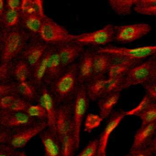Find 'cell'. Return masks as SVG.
I'll return each mask as SVG.
<instances>
[{"label": "cell", "instance_id": "47", "mask_svg": "<svg viewBox=\"0 0 156 156\" xmlns=\"http://www.w3.org/2000/svg\"><path fill=\"white\" fill-rule=\"evenodd\" d=\"M149 149H150V151L152 152V154L154 155H156V133L154 137V139H153V141H152V143H151V144L149 145Z\"/></svg>", "mask_w": 156, "mask_h": 156}, {"label": "cell", "instance_id": "24", "mask_svg": "<svg viewBox=\"0 0 156 156\" xmlns=\"http://www.w3.org/2000/svg\"><path fill=\"white\" fill-rule=\"evenodd\" d=\"M45 16H41L38 14H21L20 27L33 35H39Z\"/></svg>", "mask_w": 156, "mask_h": 156}, {"label": "cell", "instance_id": "46", "mask_svg": "<svg viewBox=\"0 0 156 156\" xmlns=\"http://www.w3.org/2000/svg\"><path fill=\"white\" fill-rule=\"evenodd\" d=\"M21 0H6V6L12 9H18L20 6Z\"/></svg>", "mask_w": 156, "mask_h": 156}, {"label": "cell", "instance_id": "48", "mask_svg": "<svg viewBox=\"0 0 156 156\" xmlns=\"http://www.w3.org/2000/svg\"><path fill=\"white\" fill-rule=\"evenodd\" d=\"M150 82H152V83H156V59L155 62H154V68H153V70H152V75H151ZM150 82H149V83H150Z\"/></svg>", "mask_w": 156, "mask_h": 156}, {"label": "cell", "instance_id": "42", "mask_svg": "<svg viewBox=\"0 0 156 156\" xmlns=\"http://www.w3.org/2000/svg\"><path fill=\"white\" fill-rule=\"evenodd\" d=\"M125 156H154V154L150 151L149 147H147V148H143V149L131 150V152Z\"/></svg>", "mask_w": 156, "mask_h": 156}, {"label": "cell", "instance_id": "10", "mask_svg": "<svg viewBox=\"0 0 156 156\" xmlns=\"http://www.w3.org/2000/svg\"><path fill=\"white\" fill-rule=\"evenodd\" d=\"M152 31V27L149 24L140 23L116 27L115 39L118 42L130 43L138 40Z\"/></svg>", "mask_w": 156, "mask_h": 156}, {"label": "cell", "instance_id": "9", "mask_svg": "<svg viewBox=\"0 0 156 156\" xmlns=\"http://www.w3.org/2000/svg\"><path fill=\"white\" fill-rule=\"evenodd\" d=\"M97 52L106 53L112 56H122L138 60H143L153 55H156V45L143 46L136 48H118V47H103L99 48Z\"/></svg>", "mask_w": 156, "mask_h": 156}, {"label": "cell", "instance_id": "33", "mask_svg": "<svg viewBox=\"0 0 156 156\" xmlns=\"http://www.w3.org/2000/svg\"><path fill=\"white\" fill-rule=\"evenodd\" d=\"M124 79H125V76L111 77V78L108 77L106 95L113 93V92H117V91H121L122 90V85L124 82Z\"/></svg>", "mask_w": 156, "mask_h": 156}, {"label": "cell", "instance_id": "32", "mask_svg": "<svg viewBox=\"0 0 156 156\" xmlns=\"http://www.w3.org/2000/svg\"><path fill=\"white\" fill-rule=\"evenodd\" d=\"M31 118L39 121H46L47 122V113L45 109L42 107L41 104H29L26 112Z\"/></svg>", "mask_w": 156, "mask_h": 156}, {"label": "cell", "instance_id": "21", "mask_svg": "<svg viewBox=\"0 0 156 156\" xmlns=\"http://www.w3.org/2000/svg\"><path fill=\"white\" fill-rule=\"evenodd\" d=\"M51 49H52V47H49V48L45 52L42 58L31 69V76H30L29 80L37 88H40L44 84V79H45V76H46L48 64H49L50 57H51Z\"/></svg>", "mask_w": 156, "mask_h": 156}, {"label": "cell", "instance_id": "23", "mask_svg": "<svg viewBox=\"0 0 156 156\" xmlns=\"http://www.w3.org/2000/svg\"><path fill=\"white\" fill-rule=\"evenodd\" d=\"M21 13L18 9H12L6 6V9L0 17V27L3 31H8L20 27Z\"/></svg>", "mask_w": 156, "mask_h": 156}, {"label": "cell", "instance_id": "1", "mask_svg": "<svg viewBox=\"0 0 156 156\" xmlns=\"http://www.w3.org/2000/svg\"><path fill=\"white\" fill-rule=\"evenodd\" d=\"M55 131L60 141L62 155L74 156L76 152L73 123L72 101L63 103L57 107Z\"/></svg>", "mask_w": 156, "mask_h": 156}, {"label": "cell", "instance_id": "7", "mask_svg": "<svg viewBox=\"0 0 156 156\" xmlns=\"http://www.w3.org/2000/svg\"><path fill=\"white\" fill-rule=\"evenodd\" d=\"M116 27L111 24L92 32L75 35L74 42L86 46H106L115 39Z\"/></svg>", "mask_w": 156, "mask_h": 156}, {"label": "cell", "instance_id": "29", "mask_svg": "<svg viewBox=\"0 0 156 156\" xmlns=\"http://www.w3.org/2000/svg\"><path fill=\"white\" fill-rule=\"evenodd\" d=\"M111 9L120 16H128L141 0H108Z\"/></svg>", "mask_w": 156, "mask_h": 156}, {"label": "cell", "instance_id": "22", "mask_svg": "<svg viewBox=\"0 0 156 156\" xmlns=\"http://www.w3.org/2000/svg\"><path fill=\"white\" fill-rule=\"evenodd\" d=\"M108 78L105 76L94 77L86 84L87 95L90 101H99L106 95Z\"/></svg>", "mask_w": 156, "mask_h": 156}, {"label": "cell", "instance_id": "43", "mask_svg": "<svg viewBox=\"0 0 156 156\" xmlns=\"http://www.w3.org/2000/svg\"><path fill=\"white\" fill-rule=\"evenodd\" d=\"M16 152L17 151L7 144H0V156H15Z\"/></svg>", "mask_w": 156, "mask_h": 156}, {"label": "cell", "instance_id": "34", "mask_svg": "<svg viewBox=\"0 0 156 156\" xmlns=\"http://www.w3.org/2000/svg\"><path fill=\"white\" fill-rule=\"evenodd\" d=\"M153 101L151 100V98L146 94L144 95V97L142 99V101L132 109L129 110V111H126L125 114L126 116H139L140 113H142L144 109L152 102Z\"/></svg>", "mask_w": 156, "mask_h": 156}, {"label": "cell", "instance_id": "2", "mask_svg": "<svg viewBox=\"0 0 156 156\" xmlns=\"http://www.w3.org/2000/svg\"><path fill=\"white\" fill-rule=\"evenodd\" d=\"M78 82V64H72L67 67L63 74L49 85L57 106L72 101L74 98Z\"/></svg>", "mask_w": 156, "mask_h": 156}, {"label": "cell", "instance_id": "25", "mask_svg": "<svg viewBox=\"0 0 156 156\" xmlns=\"http://www.w3.org/2000/svg\"><path fill=\"white\" fill-rule=\"evenodd\" d=\"M120 98V91H117L108 94L98 101L100 115L104 119H108L111 116L113 109L119 102Z\"/></svg>", "mask_w": 156, "mask_h": 156}, {"label": "cell", "instance_id": "17", "mask_svg": "<svg viewBox=\"0 0 156 156\" xmlns=\"http://www.w3.org/2000/svg\"><path fill=\"white\" fill-rule=\"evenodd\" d=\"M40 136L44 148L45 156H63L60 141L54 128L48 127L40 134Z\"/></svg>", "mask_w": 156, "mask_h": 156}, {"label": "cell", "instance_id": "53", "mask_svg": "<svg viewBox=\"0 0 156 156\" xmlns=\"http://www.w3.org/2000/svg\"><path fill=\"white\" fill-rule=\"evenodd\" d=\"M154 156H156V155H154Z\"/></svg>", "mask_w": 156, "mask_h": 156}, {"label": "cell", "instance_id": "49", "mask_svg": "<svg viewBox=\"0 0 156 156\" xmlns=\"http://www.w3.org/2000/svg\"><path fill=\"white\" fill-rule=\"evenodd\" d=\"M6 9V0H0V17Z\"/></svg>", "mask_w": 156, "mask_h": 156}, {"label": "cell", "instance_id": "52", "mask_svg": "<svg viewBox=\"0 0 156 156\" xmlns=\"http://www.w3.org/2000/svg\"><path fill=\"white\" fill-rule=\"evenodd\" d=\"M1 113H2V110H0V115H1Z\"/></svg>", "mask_w": 156, "mask_h": 156}, {"label": "cell", "instance_id": "16", "mask_svg": "<svg viewBox=\"0 0 156 156\" xmlns=\"http://www.w3.org/2000/svg\"><path fill=\"white\" fill-rule=\"evenodd\" d=\"M112 57H113V59L108 71V78L126 76L128 71L134 66L140 64V61H141L135 58L122 57V56H112Z\"/></svg>", "mask_w": 156, "mask_h": 156}, {"label": "cell", "instance_id": "6", "mask_svg": "<svg viewBox=\"0 0 156 156\" xmlns=\"http://www.w3.org/2000/svg\"><path fill=\"white\" fill-rule=\"evenodd\" d=\"M48 127L46 121H37L29 126L13 131L6 144L17 151L24 148L34 137L40 135Z\"/></svg>", "mask_w": 156, "mask_h": 156}, {"label": "cell", "instance_id": "27", "mask_svg": "<svg viewBox=\"0 0 156 156\" xmlns=\"http://www.w3.org/2000/svg\"><path fill=\"white\" fill-rule=\"evenodd\" d=\"M113 57L109 54L96 52L94 56V77L105 76L112 62Z\"/></svg>", "mask_w": 156, "mask_h": 156}, {"label": "cell", "instance_id": "38", "mask_svg": "<svg viewBox=\"0 0 156 156\" xmlns=\"http://www.w3.org/2000/svg\"><path fill=\"white\" fill-rule=\"evenodd\" d=\"M10 64L0 65V83L12 81L11 65Z\"/></svg>", "mask_w": 156, "mask_h": 156}, {"label": "cell", "instance_id": "12", "mask_svg": "<svg viewBox=\"0 0 156 156\" xmlns=\"http://www.w3.org/2000/svg\"><path fill=\"white\" fill-rule=\"evenodd\" d=\"M126 111H118L111 114L108 118V121L104 127L98 141V148H97V156H107L108 154V144L110 138V135L114 133V131L119 127L122 120L126 117Z\"/></svg>", "mask_w": 156, "mask_h": 156}, {"label": "cell", "instance_id": "3", "mask_svg": "<svg viewBox=\"0 0 156 156\" xmlns=\"http://www.w3.org/2000/svg\"><path fill=\"white\" fill-rule=\"evenodd\" d=\"M27 40L28 34L24 29H20L18 27L4 31L0 65L10 64L17 57L21 55L27 46Z\"/></svg>", "mask_w": 156, "mask_h": 156}, {"label": "cell", "instance_id": "30", "mask_svg": "<svg viewBox=\"0 0 156 156\" xmlns=\"http://www.w3.org/2000/svg\"><path fill=\"white\" fill-rule=\"evenodd\" d=\"M138 117H140L142 121L141 125H146L156 122V102L152 101L144 109V111L142 113H140Z\"/></svg>", "mask_w": 156, "mask_h": 156}, {"label": "cell", "instance_id": "8", "mask_svg": "<svg viewBox=\"0 0 156 156\" xmlns=\"http://www.w3.org/2000/svg\"><path fill=\"white\" fill-rule=\"evenodd\" d=\"M154 62L155 58H151L131 68L125 76L122 90L140 84L149 83Z\"/></svg>", "mask_w": 156, "mask_h": 156}, {"label": "cell", "instance_id": "20", "mask_svg": "<svg viewBox=\"0 0 156 156\" xmlns=\"http://www.w3.org/2000/svg\"><path fill=\"white\" fill-rule=\"evenodd\" d=\"M64 68L62 64L60 55L57 51L56 47H52L51 54L50 57L48 69L46 72V76L44 79V84L50 85L51 82H53L55 80H57L64 71Z\"/></svg>", "mask_w": 156, "mask_h": 156}, {"label": "cell", "instance_id": "37", "mask_svg": "<svg viewBox=\"0 0 156 156\" xmlns=\"http://www.w3.org/2000/svg\"><path fill=\"white\" fill-rule=\"evenodd\" d=\"M134 11L141 15L145 16H156V4L154 5H136L134 6Z\"/></svg>", "mask_w": 156, "mask_h": 156}, {"label": "cell", "instance_id": "28", "mask_svg": "<svg viewBox=\"0 0 156 156\" xmlns=\"http://www.w3.org/2000/svg\"><path fill=\"white\" fill-rule=\"evenodd\" d=\"M37 87L30 81H22V82H17V93L21 98L25 99L29 102L34 101L38 97V90Z\"/></svg>", "mask_w": 156, "mask_h": 156}, {"label": "cell", "instance_id": "5", "mask_svg": "<svg viewBox=\"0 0 156 156\" xmlns=\"http://www.w3.org/2000/svg\"><path fill=\"white\" fill-rule=\"evenodd\" d=\"M38 36L41 41L54 45L74 42L75 38V35L71 34L65 27L47 16L43 20Z\"/></svg>", "mask_w": 156, "mask_h": 156}, {"label": "cell", "instance_id": "26", "mask_svg": "<svg viewBox=\"0 0 156 156\" xmlns=\"http://www.w3.org/2000/svg\"><path fill=\"white\" fill-rule=\"evenodd\" d=\"M11 75L16 82L27 81L30 79L31 69L23 58H20L11 66Z\"/></svg>", "mask_w": 156, "mask_h": 156}, {"label": "cell", "instance_id": "51", "mask_svg": "<svg viewBox=\"0 0 156 156\" xmlns=\"http://www.w3.org/2000/svg\"><path fill=\"white\" fill-rule=\"evenodd\" d=\"M15 156H27V154L23 151H17L15 154Z\"/></svg>", "mask_w": 156, "mask_h": 156}, {"label": "cell", "instance_id": "14", "mask_svg": "<svg viewBox=\"0 0 156 156\" xmlns=\"http://www.w3.org/2000/svg\"><path fill=\"white\" fill-rule=\"evenodd\" d=\"M57 51L60 55L62 64L64 69L74 64V62L84 53L83 45L76 42L63 43L56 46Z\"/></svg>", "mask_w": 156, "mask_h": 156}, {"label": "cell", "instance_id": "19", "mask_svg": "<svg viewBox=\"0 0 156 156\" xmlns=\"http://www.w3.org/2000/svg\"><path fill=\"white\" fill-rule=\"evenodd\" d=\"M94 56L91 51H84L78 64V82L86 84L94 78Z\"/></svg>", "mask_w": 156, "mask_h": 156}, {"label": "cell", "instance_id": "45", "mask_svg": "<svg viewBox=\"0 0 156 156\" xmlns=\"http://www.w3.org/2000/svg\"><path fill=\"white\" fill-rule=\"evenodd\" d=\"M11 133H12L11 131L0 127V144L7 143V141H8V139L10 137Z\"/></svg>", "mask_w": 156, "mask_h": 156}, {"label": "cell", "instance_id": "15", "mask_svg": "<svg viewBox=\"0 0 156 156\" xmlns=\"http://www.w3.org/2000/svg\"><path fill=\"white\" fill-rule=\"evenodd\" d=\"M48 48L49 46L47 43L43 41H33L26 46L21 53V58H23L32 69L42 58Z\"/></svg>", "mask_w": 156, "mask_h": 156}, {"label": "cell", "instance_id": "50", "mask_svg": "<svg viewBox=\"0 0 156 156\" xmlns=\"http://www.w3.org/2000/svg\"><path fill=\"white\" fill-rule=\"evenodd\" d=\"M3 36H4V31L0 27V55H1V50H2V45H3Z\"/></svg>", "mask_w": 156, "mask_h": 156}, {"label": "cell", "instance_id": "31", "mask_svg": "<svg viewBox=\"0 0 156 156\" xmlns=\"http://www.w3.org/2000/svg\"><path fill=\"white\" fill-rule=\"evenodd\" d=\"M103 120L104 118L100 114L88 113L85 119V124H84L85 131L86 133H91L92 131H94L95 129L98 128L101 125Z\"/></svg>", "mask_w": 156, "mask_h": 156}, {"label": "cell", "instance_id": "36", "mask_svg": "<svg viewBox=\"0 0 156 156\" xmlns=\"http://www.w3.org/2000/svg\"><path fill=\"white\" fill-rule=\"evenodd\" d=\"M13 93H17V82L16 81L0 83V99L6 95L13 94Z\"/></svg>", "mask_w": 156, "mask_h": 156}, {"label": "cell", "instance_id": "13", "mask_svg": "<svg viewBox=\"0 0 156 156\" xmlns=\"http://www.w3.org/2000/svg\"><path fill=\"white\" fill-rule=\"evenodd\" d=\"M39 103L42 105L47 113V123L50 128H55L56 116H57V104L46 84L40 88Z\"/></svg>", "mask_w": 156, "mask_h": 156}, {"label": "cell", "instance_id": "40", "mask_svg": "<svg viewBox=\"0 0 156 156\" xmlns=\"http://www.w3.org/2000/svg\"><path fill=\"white\" fill-rule=\"evenodd\" d=\"M32 9L35 14H38L41 16H46L44 12V0H33Z\"/></svg>", "mask_w": 156, "mask_h": 156}, {"label": "cell", "instance_id": "18", "mask_svg": "<svg viewBox=\"0 0 156 156\" xmlns=\"http://www.w3.org/2000/svg\"><path fill=\"white\" fill-rule=\"evenodd\" d=\"M156 133V122L146 125H141L135 133L131 150L147 148L151 144Z\"/></svg>", "mask_w": 156, "mask_h": 156}, {"label": "cell", "instance_id": "11", "mask_svg": "<svg viewBox=\"0 0 156 156\" xmlns=\"http://www.w3.org/2000/svg\"><path fill=\"white\" fill-rule=\"evenodd\" d=\"M37 121L25 112L2 111L0 115V127L11 132L29 126Z\"/></svg>", "mask_w": 156, "mask_h": 156}, {"label": "cell", "instance_id": "4", "mask_svg": "<svg viewBox=\"0 0 156 156\" xmlns=\"http://www.w3.org/2000/svg\"><path fill=\"white\" fill-rule=\"evenodd\" d=\"M89 98L86 91V84H79L72 101L73 105V123H74V134L75 141L76 151L80 147L81 144V128L83 121L86 117V113L89 105Z\"/></svg>", "mask_w": 156, "mask_h": 156}, {"label": "cell", "instance_id": "35", "mask_svg": "<svg viewBox=\"0 0 156 156\" xmlns=\"http://www.w3.org/2000/svg\"><path fill=\"white\" fill-rule=\"evenodd\" d=\"M97 148H98V141L96 139L91 141L88 144H86L76 156H97Z\"/></svg>", "mask_w": 156, "mask_h": 156}, {"label": "cell", "instance_id": "39", "mask_svg": "<svg viewBox=\"0 0 156 156\" xmlns=\"http://www.w3.org/2000/svg\"><path fill=\"white\" fill-rule=\"evenodd\" d=\"M17 94L13 93V94H8L4 96L3 98L0 99V110L2 111H8L9 108L11 107L13 101L17 98Z\"/></svg>", "mask_w": 156, "mask_h": 156}, {"label": "cell", "instance_id": "44", "mask_svg": "<svg viewBox=\"0 0 156 156\" xmlns=\"http://www.w3.org/2000/svg\"><path fill=\"white\" fill-rule=\"evenodd\" d=\"M146 94L151 98L153 101L156 102V83H147L145 85Z\"/></svg>", "mask_w": 156, "mask_h": 156}, {"label": "cell", "instance_id": "41", "mask_svg": "<svg viewBox=\"0 0 156 156\" xmlns=\"http://www.w3.org/2000/svg\"><path fill=\"white\" fill-rule=\"evenodd\" d=\"M32 4L33 0H21L20 2V6H19V11L21 14H33V9H32Z\"/></svg>", "mask_w": 156, "mask_h": 156}]
</instances>
